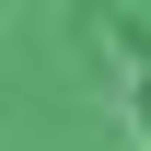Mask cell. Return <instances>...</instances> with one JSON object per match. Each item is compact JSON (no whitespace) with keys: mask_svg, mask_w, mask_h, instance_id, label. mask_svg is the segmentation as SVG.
Returning a JSON list of instances; mask_svg holds the SVG:
<instances>
[{"mask_svg":"<svg viewBox=\"0 0 151 151\" xmlns=\"http://www.w3.org/2000/svg\"><path fill=\"white\" fill-rule=\"evenodd\" d=\"M139 81H151V47H139Z\"/></svg>","mask_w":151,"mask_h":151,"instance_id":"1","label":"cell"}]
</instances>
